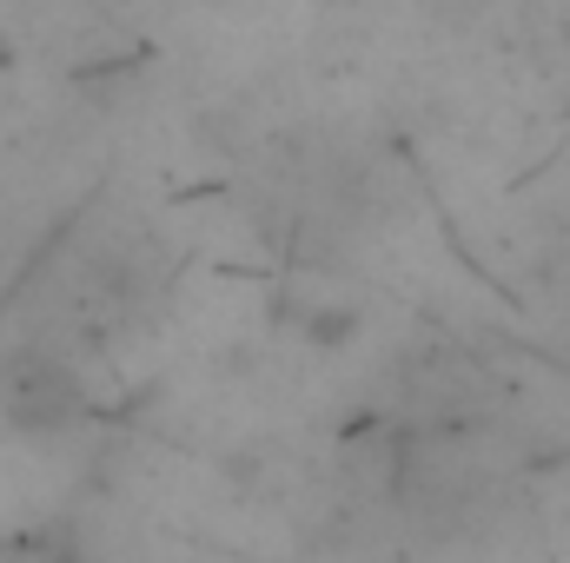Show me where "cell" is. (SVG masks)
<instances>
[{"instance_id": "cell-1", "label": "cell", "mask_w": 570, "mask_h": 563, "mask_svg": "<svg viewBox=\"0 0 570 563\" xmlns=\"http://www.w3.org/2000/svg\"><path fill=\"white\" fill-rule=\"evenodd\" d=\"M80 405V385L73 372H60L53 358H7L0 365V412L20 424V431H53V424L73 418Z\"/></svg>"}]
</instances>
